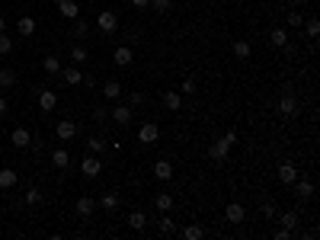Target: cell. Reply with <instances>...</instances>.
Instances as JSON below:
<instances>
[{
  "label": "cell",
  "instance_id": "obj_40",
  "mask_svg": "<svg viewBox=\"0 0 320 240\" xmlns=\"http://www.w3.org/2000/svg\"><path fill=\"white\" fill-rule=\"evenodd\" d=\"M26 202H29V205H38V202H42V192H38V189H29V192H26Z\"/></svg>",
  "mask_w": 320,
  "mask_h": 240
},
{
  "label": "cell",
  "instance_id": "obj_7",
  "mask_svg": "<svg viewBox=\"0 0 320 240\" xmlns=\"http://www.w3.org/2000/svg\"><path fill=\"white\" fill-rule=\"evenodd\" d=\"M54 135H58V138H61V141H71V138H74V135H77V125L71 122V119H61V122L54 125Z\"/></svg>",
  "mask_w": 320,
  "mask_h": 240
},
{
  "label": "cell",
  "instance_id": "obj_51",
  "mask_svg": "<svg viewBox=\"0 0 320 240\" xmlns=\"http://www.w3.org/2000/svg\"><path fill=\"white\" fill-rule=\"evenodd\" d=\"M54 3H58V0H54Z\"/></svg>",
  "mask_w": 320,
  "mask_h": 240
},
{
  "label": "cell",
  "instance_id": "obj_26",
  "mask_svg": "<svg viewBox=\"0 0 320 240\" xmlns=\"http://www.w3.org/2000/svg\"><path fill=\"white\" fill-rule=\"evenodd\" d=\"M183 237L186 240H202V237H205V227H202V224H189V227H183Z\"/></svg>",
  "mask_w": 320,
  "mask_h": 240
},
{
  "label": "cell",
  "instance_id": "obj_33",
  "mask_svg": "<svg viewBox=\"0 0 320 240\" xmlns=\"http://www.w3.org/2000/svg\"><path fill=\"white\" fill-rule=\"evenodd\" d=\"M10 51H13V39L0 32V54H10Z\"/></svg>",
  "mask_w": 320,
  "mask_h": 240
},
{
  "label": "cell",
  "instance_id": "obj_8",
  "mask_svg": "<svg viewBox=\"0 0 320 240\" xmlns=\"http://www.w3.org/2000/svg\"><path fill=\"white\" fill-rule=\"evenodd\" d=\"M58 13L64 19H77L80 16V7H77V0H58Z\"/></svg>",
  "mask_w": 320,
  "mask_h": 240
},
{
  "label": "cell",
  "instance_id": "obj_24",
  "mask_svg": "<svg viewBox=\"0 0 320 240\" xmlns=\"http://www.w3.org/2000/svg\"><path fill=\"white\" fill-rule=\"evenodd\" d=\"M250 51H253V45H250L247 39H237V42H234V54L240 58V61H244V58H250Z\"/></svg>",
  "mask_w": 320,
  "mask_h": 240
},
{
  "label": "cell",
  "instance_id": "obj_12",
  "mask_svg": "<svg viewBox=\"0 0 320 240\" xmlns=\"http://www.w3.org/2000/svg\"><path fill=\"white\" fill-rule=\"evenodd\" d=\"M163 106H167L170 112H179V109H183V93H176V90H167V93H163Z\"/></svg>",
  "mask_w": 320,
  "mask_h": 240
},
{
  "label": "cell",
  "instance_id": "obj_21",
  "mask_svg": "<svg viewBox=\"0 0 320 240\" xmlns=\"http://www.w3.org/2000/svg\"><path fill=\"white\" fill-rule=\"evenodd\" d=\"M61 77L68 80L71 86H77V84H84V74H80V70L77 68H61Z\"/></svg>",
  "mask_w": 320,
  "mask_h": 240
},
{
  "label": "cell",
  "instance_id": "obj_23",
  "mask_svg": "<svg viewBox=\"0 0 320 240\" xmlns=\"http://www.w3.org/2000/svg\"><path fill=\"white\" fill-rule=\"evenodd\" d=\"M154 205H157V211H173V195H170V192H160L157 199H154Z\"/></svg>",
  "mask_w": 320,
  "mask_h": 240
},
{
  "label": "cell",
  "instance_id": "obj_20",
  "mask_svg": "<svg viewBox=\"0 0 320 240\" xmlns=\"http://www.w3.org/2000/svg\"><path fill=\"white\" fill-rule=\"evenodd\" d=\"M10 141H13V147H29L32 135L26 132V128H13V135H10Z\"/></svg>",
  "mask_w": 320,
  "mask_h": 240
},
{
  "label": "cell",
  "instance_id": "obj_17",
  "mask_svg": "<svg viewBox=\"0 0 320 240\" xmlns=\"http://www.w3.org/2000/svg\"><path fill=\"white\" fill-rule=\"evenodd\" d=\"M154 176H157V179H173V163H170V160H157V163H154Z\"/></svg>",
  "mask_w": 320,
  "mask_h": 240
},
{
  "label": "cell",
  "instance_id": "obj_30",
  "mask_svg": "<svg viewBox=\"0 0 320 240\" xmlns=\"http://www.w3.org/2000/svg\"><path fill=\"white\" fill-rule=\"evenodd\" d=\"M36 32V19L32 16H19V35H32Z\"/></svg>",
  "mask_w": 320,
  "mask_h": 240
},
{
  "label": "cell",
  "instance_id": "obj_9",
  "mask_svg": "<svg viewBox=\"0 0 320 240\" xmlns=\"http://www.w3.org/2000/svg\"><path fill=\"white\" fill-rule=\"evenodd\" d=\"M80 170H84V176H99V173H103V163L90 154V157H84V160H80Z\"/></svg>",
  "mask_w": 320,
  "mask_h": 240
},
{
  "label": "cell",
  "instance_id": "obj_4",
  "mask_svg": "<svg viewBox=\"0 0 320 240\" xmlns=\"http://www.w3.org/2000/svg\"><path fill=\"white\" fill-rule=\"evenodd\" d=\"M96 26L103 32H115V26H119V16H115V10H103V13L96 16Z\"/></svg>",
  "mask_w": 320,
  "mask_h": 240
},
{
  "label": "cell",
  "instance_id": "obj_46",
  "mask_svg": "<svg viewBox=\"0 0 320 240\" xmlns=\"http://www.w3.org/2000/svg\"><path fill=\"white\" fill-rule=\"evenodd\" d=\"M147 3H151V0H131V7H138V10H144Z\"/></svg>",
  "mask_w": 320,
  "mask_h": 240
},
{
  "label": "cell",
  "instance_id": "obj_44",
  "mask_svg": "<svg viewBox=\"0 0 320 240\" xmlns=\"http://www.w3.org/2000/svg\"><path fill=\"white\" fill-rule=\"evenodd\" d=\"M128 100H131V106H141V103H144V93H131Z\"/></svg>",
  "mask_w": 320,
  "mask_h": 240
},
{
  "label": "cell",
  "instance_id": "obj_5",
  "mask_svg": "<svg viewBox=\"0 0 320 240\" xmlns=\"http://www.w3.org/2000/svg\"><path fill=\"white\" fill-rule=\"evenodd\" d=\"M224 218H228L231 224H244L247 211H244V205H240V202H231L228 208H224Z\"/></svg>",
  "mask_w": 320,
  "mask_h": 240
},
{
  "label": "cell",
  "instance_id": "obj_28",
  "mask_svg": "<svg viewBox=\"0 0 320 240\" xmlns=\"http://www.w3.org/2000/svg\"><path fill=\"white\" fill-rule=\"evenodd\" d=\"M157 227H160V234H176V221L167 215V211H163V218L157 221Z\"/></svg>",
  "mask_w": 320,
  "mask_h": 240
},
{
  "label": "cell",
  "instance_id": "obj_19",
  "mask_svg": "<svg viewBox=\"0 0 320 240\" xmlns=\"http://www.w3.org/2000/svg\"><path fill=\"white\" fill-rule=\"evenodd\" d=\"M16 183H19V176H16V170H10V167H3V170H0V189H13Z\"/></svg>",
  "mask_w": 320,
  "mask_h": 240
},
{
  "label": "cell",
  "instance_id": "obj_43",
  "mask_svg": "<svg viewBox=\"0 0 320 240\" xmlns=\"http://www.w3.org/2000/svg\"><path fill=\"white\" fill-rule=\"evenodd\" d=\"M29 147H32V151H36V154H42V151H45V144H42V141H38V138H32V141H29Z\"/></svg>",
  "mask_w": 320,
  "mask_h": 240
},
{
  "label": "cell",
  "instance_id": "obj_45",
  "mask_svg": "<svg viewBox=\"0 0 320 240\" xmlns=\"http://www.w3.org/2000/svg\"><path fill=\"white\" fill-rule=\"evenodd\" d=\"M291 237V231H288V227H282V231H275V240H288Z\"/></svg>",
  "mask_w": 320,
  "mask_h": 240
},
{
  "label": "cell",
  "instance_id": "obj_39",
  "mask_svg": "<svg viewBox=\"0 0 320 240\" xmlns=\"http://www.w3.org/2000/svg\"><path fill=\"white\" fill-rule=\"evenodd\" d=\"M87 147H90L93 154H99V151L106 147V141H103V138H90V141H87Z\"/></svg>",
  "mask_w": 320,
  "mask_h": 240
},
{
  "label": "cell",
  "instance_id": "obj_35",
  "mask_svg": "<svg viewBox=\"0 0 320 240\" xmlns=\"http://www.w3.org/2000/svg\"><path fill=\"white\" fill-rule=\"evenodd\" d=\"M170 3H173V0H151L147 7H154L157 13H167V10H170Z\"/></svg>",
  "mask_w": 320,
  "mask_h": 240
},
{
  "label": "cell",
  "instance_id": "obj_22",
  "mask_svg": "<svg viewBox=\"0 0 320 240\" xmlns=\"http://www.w3.org/2000/svg\"><path fill=\"white\" fill-rule=\"evenodd\" d=\"M52 163H54V167H58V170H64V167H68V163H71V154H68V151H64V147H58V151H54V154H52Z\"/></svg>",
  "mask_w": 320,
  "mask_h": 240
},
{
  "label": "cell",
  "instance_id": "obj_32",
  "mask_svg": "<svg viewBox=\"0 0 320 240\" xmlns=\"http://www.w3.org/2000/svg\"><path fill=\"white\" fill-rule=\"evenodd\" d=\"M45 74H61V61H58V58H52V54L45 58Z\"/></svg>",
  "mask_w": 320,
  "mask_h": 240
},
{
  "label": "cell",
  "instance_id": "obj_41",
  "mask_svg": "<svg viewBox=\"0 0 320 240\" xmlns=\"http://www.w3.org/2000/svg\"><path fill=\"white\" fill-rule=\"evenodd\" d=\"M179 90H183V93H189V96H192V93H196V90H198V86H196V80L189 77V80H183V86H179Z\"/></svg>",
  "mask_w": 320,
  "mask_h": 240
},
{
  "label": "cell",
  "instance_id": "obj_36",
  "mask_svg": "<svg viewBox=\"0 0 320 240\" xmlns=\"http://www.w3.org/2000/svg\"><path fill=\"white\" fill-rule=\"evenodd\" d=\"M71 23H74V35H87V29H90V26H87L80 16H77V19H71Z\"/></svg>",
  "mask_w": 320,
  "mask_h": 240
},
{
  "label": "cell",
  "instance_id": "obj_6",
  "mask_svg": "<svg viewBox=\"0 0 320 240\" xmlns=\"http://www.w3.org/2000/svg\"><path fill=\"white\" fill-rule=\"evenodd\" d=\"M109 119L119 125H128L135 119V112H131V106H115V109H109Z\"/></svg>",
  "mask_w": 320,
  "mask_h": 240
},
{
  "label": "cell",
  "instance_id": "obj_3",
  "mask_svg": "<svg viewBox=\"0 0 320 240\" xmlns=\"http://www.w3.org/2000/svg\"><path fill=\"white\" fill-rule=\"evenodd\" d=\"M279 112H282V116H295L298 112V100H295V93H291V86H285L282 100H279Z\"/></svg>",
  "mask_w": 320,
  "mask_h": 240
},
{
  "label": "cell",
  "instance_id": "obj_25",
  "mask_svg": "<svg viewBox=\"0 0 320 240\" xmlns=\"http://www.w3.org/2000/svg\"><path fill=\"white\" fill-rule=\"evenodd\" d=\"M103 93H106L109 100H119V96H122V84H119V80H106V86H103Z\"/></svg>",
  "mask_w": 320,
  "mask_h": 240
},
{
  "label": "cell",
  "instance_id": "obj_29",
  "mask_svg": "<svg viewBox=\"0 0 320 240\" xmlns=\"http://www.w3.org/2000/svg\"><path fill=\"white\" fill-rule=\"evenodd\" d=\"M279 221H282V227H288V231H295L298 227V215L295 211H282V215H275Z\"/></svg>",
  "mask_w": 320,
  "mask_h": 240
},
{
  "label": "cell",
  "instance_id": "obj_47",
  "mask_svg": "<svg viewBox=\"0 0 320 240\" xmlns=\"http://www.w3.org/2000/svg\"><path fill=\"white\" fill-rule=\"evenodd\" d=\"M0 116H7V100L0 96Z\"/></svg>",
  "mask_w": 320,
  "mask_h": 240
},
{
  "label": "cell",
  "instance_id": "obj_48",
  "mask_svg": "<svg viewBox=\"0 0 320 240\" xmlns=\"http://www.w3.org/2000/svg\"><path fill=\"white\" fill-rule=\"evenodd\" d=\"M3 29H7V19H3V16H0V32H3Z\"/></svg>",
  "mask_w": 320,
  "mask_h": 240
},
{
  "label": "cell",
  "instance_id": "obj_31",
  "mask_svg": "<svg viewBox=\"0 0 320 240\" xmlns=\"http://www.w3.org/2000/svg\"><path fill=\"white\" fill-rule=\"evenodd\" d=\"M0 86H16V70L0 68Z\"/></svg>",
  "mask_w": 320,
  "mask_h": 240
},
{
  "label": "cell",
  "instance_id": "obj_27",
  "mask_svg": "<svg viewBox=\"0 0 320 240\" xmlns=\"http://www.w3.org/2000/svg\"><path fill=\"white\" fill-rule=\"evenodd\" d=\"M99 205H103L106 211H115L119 208V192H106L103 199H99Z\"/></svg>",
  "mask_w": 320,
  "mask_h": 240
},
{
  "label": "cell",
  "instance_id": "obj_34",
  "mask_svg": "<svg viewBox=\"0 0 320 240\" xmlns=\"http://www.w3.org/2000/svg\"><path fill=\"white\" fill-rule=\"evenodd\" d=\"M301 23H304V16L298 13V10H288V26H291V29H298Z\"/></svg>",
  "mask_w": 320,
  "mask_h": 240
},
{
  "label": "cell",
  "instance_id": "obj_42",
  "mask_svg": "<svg viewBox=\"0 0 320 240\" xmlns=\"http://www.w3.org/2000/svg\"><path fill=\"white\" fill-rule=\"evenodd\" d=\"M93 119H96V122H106V119H109V109H93Z\"/></svg>",
  "mask_w": 320,
  "mask_h": 240
},
{
  "label": "cell",
  "instance_id": "obj_37",
  "mask_svg": "<svg viewBox=\"0 0 320 240\" xmlns=\"http://www.w3.org/2000/svg\"><path fill=\"white\" fill-rule=\"evenodd\" d=\"M71 58H74V61H87V48L84 45H74V48H71Z\"/></svg>",
  "mask_w": 320,
  "mask_h": 240
},
{
  "label": "cell",
  "instance_id": "obj_50",
  "mask_svg": "<svg viewBox=\"0 0 320 240\" xmlns=\"http://www.w3.org/2000/svg\"><path fill=\"white\" fill-rule=\"evenodd\" d=\"M275 3H282V0H275Z\"/></svg>",
  "mask_w": 320,
  "mask_h": 240
},
{
  "label": "cell",
  "instance_id": "obj_49",
  "mask_svg": "<svg viewBox=\"0 0 320 240\" xmlns=\"http://www.w3.org/2000/svg\"><path fill=\"white\" fill-rule=\"evenodd\" d=\"M295 3H307V0H295Z\"/></svg>",
  "mask_w": 320,
  "mask_h": 240
},
{
  "label": "cell",
  "instance_id": "obj_14",
  "mask_svg": "<svg viewBox=\"0 0 320 240\" xmlns=\"http://www.w3.org/2000/svg\"><path fill=\"white\" fill-rule=\"evenodd\" d=\"M128 227H131V231H144V227H147V215L141 208H135L128 215Z\"/></svg>",
  "mask_w": 320,
  "mask_h": 240
},
{
  "label": "cell",
  "instance_id": "obj_2",
  "mask_svg": "<svg viewBox=\"0 0 320 240\" xmlns=\"http://www.w3.org/2000/svg\"><path fill=\"white\" fill-rule=\"evenodd\" d=\"M157 138H160V128H157V122H144L141 128H138V141H141V144H154Z\"/></svg>",
  "mask_w": 320,
  "mask_h": 240
},
{
  "label": "cell",
  "instance_id": "obj_10",
  "mask_svg": "<svg viewBox=\"0 0 320 240\" xmlns=\"http://www.w3.org/2000/svg\"><path fill=\"white\" fill-rule=\"evenodd\" d=\"M93 211H96V199H90V195H80V199H77V215H80V218H90Z\"/></svg>",
  "mask_w": 320,
  "mask_h": 240
},
{
  "label": "cell",
  "instance_id": "obj_13",
  "mask_svg": "<svg viewBox=\"0 0 320 240\" xmlns=\"http://www.w3.org/2000/svg\"><path fill=\"white\" fill-rule=\"evenodd\" d=\"M38 106H42V112H52V109L58 106V96H54L52 90H38Z\"/></svg>",
  "mask_w": 320,
  "mask_h": 240
},
{
  "label": "cell",
  "instance_id": "obj_18",
  "mask_svg": "<svg viewBox=\"0 0 320 240\" xmlns=\"http://www.w3.org/2000/svg\"><path fill=\"white\" fill-rule=\"evenodd\" d=\"M112 61L125 68V64H131V61H135V54H131V48H128V45H119V48H115V54H112Z\"/></svg>",
  "mask_w": 320,
  "mask_h": 240
},
{
  "label": "cell",
  "instance_id": "obj_1",
  "mask_svg": "<svg viewBox=\"0 0 320 240\" xmlns=\"http://www.w3.org/2000/svg\"><path fill=\"white\" fill-rule=\"evenodd\" d=\"M237 144V132H228L224 138H214V144L208 147V157H212L214 163H224L228 160V154H231V147Z\"/></svg>",
  "mask_w": 320,
  "mask_h": 240
},
{
  "label": "cell",
  "instance_id": "obj_16",
  "mask_svg": "<svg viewBox=\"0 0 320 240\" xmlns=\"http://www.w3.org/2000/svg\"><path fill=\"white\" fill-rule=\"evenodd\" d=\"M291 186H295L298 199H311V195H314V183H311V179H295Z\"/></svg>",
  "mask_w": 320,
  "mask_h": 240
},
{
  "label": "cell",
  "instance_id": "obj_15",
  "mask_svg": "<svg viewBox=\"0 0 320 240\" xmlns=\"http://www.w3.org/2000/svg\"><path fill=\"white\" fill-rule=\"evenodd\" d=\"M269 45H272V48H282V45H288V32H285L282 26H275V29L269 32Z\"/></svg>",
  "mask_w": 320,
  "mask_h": 240
},
{
  "label": "cell",
  "instance_id": "obj_11",
  "mask_svg": "<svg viewBox=\"0 0 320 240\" xmlns=\"http://www.w3.org/2000/svg\"><path fill=\"white\" fill-rule=\"evenodd\" d=\"M295 179H298V167H295V163H282V167H279V183L291 186Z\"/></svg>",
  "mask_w": 320,
  "mask_h": 240
},
{
  "label": "cell",
  "instance_id": "obj_38",
  "mask_svg": "<svg viewBox=\"0 0 320 240\" xmlns=\"http://www.w3.org/2000/svg\"><path fill=\"white\" fill-rule=\"evenodd\" d=\"M304 29H307V35H311V39H317V35H320V23H317V19H307Z\"/></svg>",
  "mask_w": 320,
  "mask_h": 240
}]
</instances>
